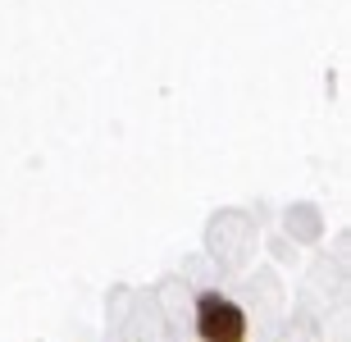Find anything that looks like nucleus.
<instances>
[{
	"label": "nucleus",
	"mask_w": 351,
	"mask_h": 342,
	"mask_svg": "<svg viewBox=\"0 0 351 342\" xmlns=\"http://www.w3.org/2000/svg\"><path fill=\"white\" fill-rule=\"evenodd\" d=\"M192 329L201 342H247L251 338V319L247 310L223 297L219 288H201L192 302Z\"/></svg>",
	"instance_id": "obj_1"
}]
</instances>
